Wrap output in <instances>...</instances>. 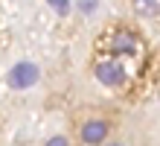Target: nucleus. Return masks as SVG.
<instances>
[{"instance_id": "f03ea898", "label": "nucleus", "mask_w": 160, "mask_h": 146, "mask_svg": "<svg viewBox=\"0 0 160 146\" xmlns=\"http://www.w3.org/2000/svg\"><path fill=\"white\" fill-rule=\"evenodd\" d=\"M140 47H143V38L131 26H114L105 35V50L114 58H134L140 53Z\"/></svg>"}, {"instance_id": "6e6552de", "label": "nucleus", "mask_w": 160, "mask_h": 146, "mask_svg": "<svg viewBox=\"0 0 160 146\" xmlns=\"http://www.w3.org/2000/svg\"><path fill=\"white\" fill-rule=\"evenodd\" d=\"M102 146H131V143H128V140H119V138H108Z\"/></svg>"}, {"instance_id": "423d86ee", "label": "nucleus", "mask_w": 160, "mask_h": 146, "mask_svg": "<svg viewBox=\"0 0 160 146\" xmlns=\"http://www.w3.org/2000/svg\"><path fill=\"white\" fill-rule=\"evenodd\" d=\"M140 15H157V0H137Z\"/></svg>"}, {"instance_id": "39448f33", "label": "nucleus", "mask_w": 160, "mask_h": 146, "mask_svg": "<svg viewBox=\"0 0 160 146\" xmlns=\"http://www.w3.org/2000/svg\"><path fill=\"white\" fill-rule=\"evenodd\" d=\"M44 146H76V143H73L70 134H52V138L44 140Z\"/></svg>"}, {"instance_id": "0eeeda50", "label": "nucleus", "mask_w": 160, "mask_h": 146, "mask_svg": "<svg viewBox=\"0 0 160 146\" xmlns=\"http://www.w3.org/2000/svg\"><path fill=\"white\" fill-rule=\"evenodd\" d=\"M50 3H52L55 9H58L61 15H64V12H67V9H70V0H50Z\"/></svg>"}, {"instance_id": "f257e3e1", "label": "nucleus", "mask_w": 160, "mask_h": 146, "mask_svg": "<svg viewBox=\"0 0 160 146\" xmlns=\"http://www.w3.org/2000/svg\"><path fill=\"white\" fill-rule=\"evenodd\" d=\"M119 129L117 114L102 111V108H84L79 114H73L70 126V138L76 146H102L108 138H114Z\"/></svg>"}, {"instance_id": "20e7f679", "label": "nucleus", "mask_w": 160, "mask_h": 146, "mask_svg": "<svg viewBox=\"0 0 160 146\" xmlns=\"http://www.w3.org/2000/svg\"><path fill=\"white\" fill-rule=\"evenodd\" d=\"M41 82V67L35 64V62H18L9 67V73H6V85L12 88V91H29V88H35Z\"/></svg>"}, {"instance_id": "7ed1b4c3", "label": "nucleus", "mask_w": 160, "mask_h": 146, "mask_svg": "<svg viewBox=\"0 0 160 146\" xmlns=\"http://www.w3.org/2000/svg\"><path fill=\"white\" fill-rule=\"evenodd\" d=\"M93 79H96L102 88H111V91H122L128 85V70L122 64V58L114 56H105V58H96L93 62Z\"/></svg>"}]
</instances>
